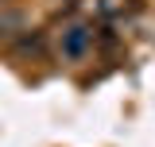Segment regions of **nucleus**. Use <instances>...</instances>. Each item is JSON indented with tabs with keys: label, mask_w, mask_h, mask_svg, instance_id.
Instances as JSON below:
<instances>
[{
	"label": "nucleus",
	"mask_w": 155,
	"mask_h": 147,
	"mask_svg": "<svg viewBox=\"0 0 155 147\" xmlns=\"http://www.w3.org/2000/svg\"><path fill=\"white\" fill-rule=\"evenodd\" d=\"M0 4H4V0H0Z\"/></svg>",
	"instance_id": "nucleus-3"
},
{
	"label": "nucleus",
	"mask_w": 155,
	"mask_h": 147,
	"mask_svg": "<svg viewBox=\"0 0 155 147\" xmlns=\"http://www.w3.org/2000/svg\"><path fill=\"white\" fill-rule=\"evenodd\" d=\"M19 51H43V35H27V39H19Z\"/></svg>",
	"instance_id": "nucleus-2"
},
{
	"label": "nucleus",
	"mask_w": 155,
	"mask_h": 147,
	"mask_svg": "<svg viewBox=\"0 0 155 147\" xmlns=\"http://www.w3.org/2000/svg\"><path fill=\"white\" fill-rule=\"evenodd\" d=\"M85 51H89V27H81V23L66 27L62 31V54L66 58H81Z\"/></svg>",
	"instance_id": "nucleus-1"
}]
</instances>
